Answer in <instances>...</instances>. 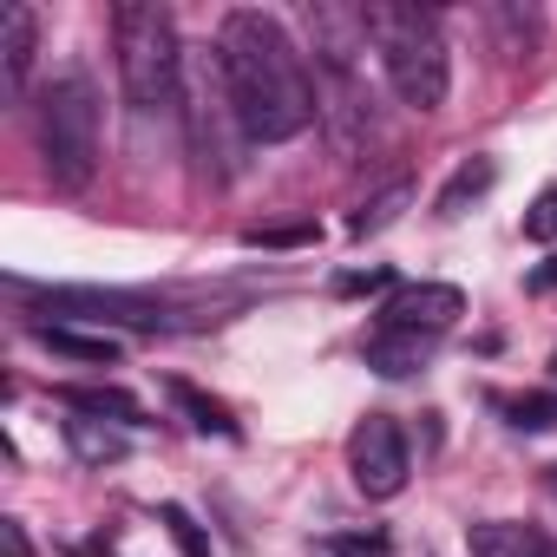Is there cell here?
<instances>
[{
  "label": "cell",
  "mask_w": 557,
  "mask_h": 557,
  "mask_svg": "<svg viewBox=\"0 0 557 557\" xmlns=\"http://www.w3.org/2000/svg\"><path fill=\"white\" fill-rule=\"evenodd\" d=\"M216 66L230 86V106L249 132V145H289L315 125L322 99L315 79L302 66V47L289 40V27L262 14V8H236L216 27Z\"/></svg>",
  "instance_id": "1"
},
{
  "label": "cell",
  "mask_w": 557,
  "mask_h": 557,
  "mask_svg": "<svg viewBox=\"0 0 557 557\" xmlns=\"http://www.w3.org/2000/svg\"><path fill=\"white\" fill-rule=\"evenodd\" d=\"M309 557H387V537H315Z\"/></svg>",
  "instance_id": "21"
},
{
  "label": "cell",
  "mask_w": 557,
  "mask_h": 557,
  "mask_svg": "<svg viewBox=\"0 0 557 557\" xmlns=\"http://www.w3.org/2000/svg\"><path fill=\"white\" fill-rule=\"evenodd\" d=\"M531 289H557V256H550V262H537V269H531Z\"/></svg>",
  "instance_id": "24"
},
{
  "label": "cell",
  "mask_w": 557,
  "mask_h": 557,
  "mask_svg": "<svg viewBox=\"0 0 557 557\" xmlns=\"http://www.w3.org/2000/svg\"><path fill=\"white\" fill-rule=\"evenodd\" d=\"M14 296H40L47 309H66L79 322H119V329H145V335H171V329H203V322H223L210 309H177L171 296H145V289H34L21 275H8Z\"/></svg>",
  "instance_id": "5"
},
{
  "label": "cell",
  "mask_w": 557,
  "mask_h": 557,
  "mask_svg": "<svg viewBox=\"0 0 557 557\" xmlns=\"http://www.w3.org/2000/svg\"><path fill=\"white\" fill-rule=\"evenodd\" d=\"M361 14H368V40L381 53L387 86L400 92V106L440 112L446 86H453V60H446L440 21L426 8H400V0H374V8H361Z\"/></svg>",
  "instance_id": "3"
},
{
  "label": "cell",
  "mask_w": 557,
  "mask_h": 557,
  "mask_svg": "<svg viewBox=\"0 0 557 557\" xmlns=\"http://www.w3.org/2000/svg\"><path fill=\"white\" fill-rule=\"evenodd\" d=\"M492 184H498V164H492V158H466V164L446 177V190H440V216H466V203H479Z\"/></svg>",
  "instance_id": "14"
},
{
  "label": "cell",
  "mask_w": 557,
  "mask_h": 557,
  "mask_svg": "<svg viewBox=\"0 0 557 557\" xmlns=\"http://www.w3.org/2000/svg\"><path fill=\"white\" fill-rule=\"evenodd\" d=\"M407 203H413V184L400 177V184H387L381 197H368V203H361V210L348 216V236H374V230H387V223H394V216H400Z\"/></svg>",
  "instance_id": "18"
},
{
  "label": "cell",
  "mask_w": 557,
  "mask_h": 557,
  "mask_svg": "<svg viewBox=\"0 0 557 557\" xmlns=\"http://www.w3.org/2000/svg\"><path fill=\"white\" fill-rule=\"evenodd\" d=\"M171 400H177V413H184L197 433H216V440H236V433H243V426L230 420V407H223V400H210V394H203V387H190V381H171Z\"/></svg>",
  "instance_id": "15"
},
{
  "label": "cell",
  "mask_w": 557,
  "mask_h": 557,
  "mask_svg": "<svg viewBox=\"0 0 557 557\" xmlns=\"http://www.w3.org/2000/svg\"><path fill=\"white\" fill-rule=\"evenodd\" d=\"M550 374H557V355H550Z\"/></svg>",
  "instance_id": "26"
},
{
  "label": "cell",
  "mask_w": 557,
  "mask_h": 557,
  "mask_svg": "<svg viewBox=\"0 0 557 557\" xmlns=\"http://www.w3.org/2000/svg\"><path fill=\"white\" fill-rule=\"evenodd\" d=\"M492 407H498L505 426H518V433H550V426H557V394H498Z\"/></svg>",
  "instance_id": "16"
},
{
  "label": "cell",
  "mask_w": 557,
  "mask_h": 557,
  "mask_svg": "<svg viewBox=\"0 0 557 557\" xmlns=\"http://www.w3.org/2000/svg\"><path fill=\"white\" fill-rule=\"evenodd\" d=\"M322 243V223L315 216H296V223H249L243 230V249H309Z\"/></svg>",
  "instance_id": "17"
},
{
  "label": "cell",
  "mask_w": 557,
  "mask_h": 557,
  "mask_svg": "<svg viewBox=\"0 0 557 557\" xmlns=\"http://www.w3.org/2000/svg\"><path fill=\"white\" fill-rule=\"evenodd\" d=\"M34 342H47V348L66 355V361H86V368H112V361H119V342H112V335H79V329H60V322H53V329L40 322Z\"/></svg>",
  "instance_id": "13"
},
{
  "label": "cell",
  "mask_w": 557,
  "mask_h": 557,
  "mask_svg": "<svg viewBox=\"0 0 557 557\" xmlns=\"http://www.w3.org/2000/svg\"><path fill=\"white\" fill-rule=\"evenodd\" d=\"M66 446H73V459H79V466H119V459L132 453V433H125V426H112V420L73 413V420H66Z\"/></svg>",
  "instance_id": "11"
},
{
  "label": "cell",
  "mask_w": 557,
  "mask_h": 557,
  "mask_svg": "<svg viewBox=\"0 0 557 557\" xmlns=\"http://www.w3.org/2000/svg\"><path fill=\"white\" fill-rule=\"evenodd\" d=\"M0 550H8V557H34V544H27L21 518H0Z\"/></svg>",
  "instance_id": "23"
},
{
  "label": "cell",
  "mask_w": 557,
  "mask_h": 557,
  "mask_svg": "<svg viewBox=\"0 0 557 557\" xmlns=\"http://www.w3.org/2000/svg\"><path fill=\"white\" fill-rule=\"evenodd\" d=\"M544 492H550V498H557V466H550V472H544Z\"/></svg>",
  "instance_id": "25"
},
{
  "label": "cell",
  "mask_w": 557,
  "mask_h": 557,
  "mask_svg": "<svg viewBox=\"0 0 557 557\" xmlns=\"http://www.w3.org/2000/svg\"><path fill=\"white\" fill-rule=\"evenodd\" d=\"M472 557H557V537L537 524H511V518H485L466 531Z\"/></svg>",
  "instance_id": "9"
},
{
  "label": "cell",
  "mask_w": 557,
  "mask_h": 557,
  "mask_svg": "<svg viewBox=\"0 0 557 557\" xmlns=\"http://www.w3.org/2000/svg\"><path fill=\"white\" fill-rule=\"evenodd\" d=\"M466 315V296L453 283H407L387 296L381 309V329H407V335H446L453 322Z\"/></svg>",
  "instance_id": "7"
},
{
  "label": "cell",
  "mask_w": 557,
  "mask_h": 557,
  "mask_svg": "<svg viewBox=\"0 0 557 557\" xmlns=\"http://www.w3.org/2000/svg\"><path fill=\"white\" fill-rule=\"evenodd\" d=\"M40 164L60 190H86L99 177V86L86 73H53L34 92Z\"/></svg>",
  "instance_id": "4"
},
{
  "label": "cell",
  "mask_w": 557,
  "mask_h": 557,
  "mask_svg": "<svg viewBox=\"0 0 557 557\" xmlns=\"http://www.w3.org/2000/svg\"><path fill=\"white\" fill-rule=\"evenodd\" d=\"M112 47H119V86L132 119H171L184 106V47L177 21L158 0H119L112 8Z\"/></svg>",
  "instance_id": "2"
},
{
  "label": "cell",
  "mask_w": 557,
  "mask_h": 557,
  "mask_svg": "<svg viewBox=\"0 0 557 557\" xmlns=\"http://www.w3.org/2000/svg\"><path fill=\"white\" fill-rule=\"evenodd\" d=\"M158 524L171 531V544H177V557H216V544H210V531L184 511V505H158Z\"/></svg>",
  "instance_id": "19"
},
{
  "label": "cell",
  "mask_w": 557,
  "mask_h": 557,
  "mask_svg": "<svg viewBox=\"0 0 557 557\" xmlns=\"http://www.w3.org/2000/svg\"><path fill=\"white\" fill-rule=\"evenodd\" d=\"M524 236H531V243H557V184L537 190V203L524 210Z\"/></svg>",
  "instance_id": "20"
},
{
  "label": "cell",
  "mask_w": 557,
  "mask_h": 557,
  "mask_svg": "<svg viewBox=\"0 0 557 557\" xmlns=\"http://www.w3.org/2000/svg\"><path fill=\"white\" fill-rule=\"evenodd\" d=\"M387 283H394L387 269H368V275H342L335 289H342V296H368V289H387Z\"/></svg>",
  "instance_id": "22"
},
{
  "label": "cell",
  "mask_w": 557,
  "mask_h": 557,
  "mask_svg": "<svg viewBox=\"0 0 557 557\" xmlns=\"http://www.w3.org/2000/svg\"><path fill=\"white\" fill-rule=\"evenodd\" d=\"M348 479L361 498H400L407 479H413V453H407V433L394 413H368L355 433H348Z\"/></svg>",
  "instance_id": "6"
},
{
  "label": "cell",
  "mask_w": 557,
  "mask_h": 557,
  "mask_svg": "<svg viewBox=\"0 0 557 557\" xmlns=\"http://www.w3.org/2000/svg\"><path fill=\"white\" fill-rule=\"evenodd\" d=\"M60 400L73 413H92V420H112V426H145V407L119 387H60Z\"/></svg>",
  "instance_id": "12"
},
{
  "label": "cell",
  "mask_w": 557,
  "mask_h": 557,
  "mask_svg": "<svg viewBox=\"0 0 557 557\" xmlns=\"http://www.w3.org/2000/svg\"><path fill=\"white\" fill-rule=\"evenodd\" d=\"M34 53H40V27H34V8H0V86L8 99H27V79H34Z\"/></svg>",
  "instance_id": "8"
},
{
  "label": "cell",
  "mask_w": 557,
  "mask_h": 557,
  "mask_svg": "<svg viewBox=\"0 0 557 557\" xmlns=\"http://www.w3.org/2000/svg\"><path fill=\"white\" fill-rule=\"evenodd\" d=\"M433 342H440V335L374 329V342H368V368H374V374H387V381H407V374H420V368L433 361Z\"/></svg>",
  "instance_id": "10"
}]
</instances>
